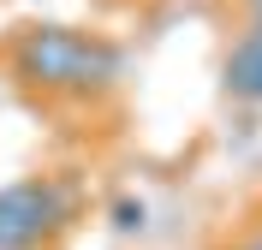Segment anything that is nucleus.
<instances>
[{"mask_svg":"<svg viewBox=\"0 0 262 250\" xmlns=\"http://www.w3.org/2000/svg\"><path fill=\"white\" fill-rule=\"evenodd\" d=\"M245 12H250V18H262V0H245Z\"/></svg>","mask_w":262,"mask_h":250,"instance_id":"obj_5","label":"nucleus"},{"mask_svg":"<svg viewBox=\"0 0 262 250\" xmlns=\"http://www.w3.org/2000/svg\"><path fill=\"white\" fill-rule=\"evenodd\" d=\"M238 250H262V233H256V238H245V244H238Z\"/></svg>","mask_w":262,"mask_h":250,"instance_id":"obj_6","label":"nucleus"},{"mask_svg":"<svg viewBox=\"0 0 262 250\" xmlns=\"http://www.w3.org/2000/svg\"><path fill=\"white\" fill-rule=\"evenodd\" d=\"M221 89H227L232 101H245V107H262V18H256V30H245L227 48V60H221Z\"/></svg>","mask_w":262,"mask_h":250,"instance_id":"obj_3","label":"nucleus"},{"mask_svg":"<svg viewBox=\"0 0 262 250\" xmlns=\"http://www.w3.org/2000/svg\"><path fill=\"white\" fill-rule=\"evenodd\" d=\"M12 72L42 96H90V89L119 83L125 54L107 36H83L72 24H30L12 42Z\"/></svg>","mask_w":262,"mask_h":250,"instance_id":"obj_1","label":"nucleus"},{"mask_svg":"<svg viewBox=\"0 0 262 250\" xmlns=\"http://www.w3.org/2000/svg\"><path fill=\"white\" fill-rule=\"evenodd\" d=\"M78 197L66 179H12L0 185V250H42L66 233Z\"/></svg>","mask_w":262,"mask_h":250,"instance_id":"obj_2","label":"nucleus"},{"mask_svg":"<svg viewBox=\"0 0 262 250\" xmlns=\"http://www.w3.org/2000/svg\"><path fill=\"white\" fill-rule=\"evenodd\" d=\"M107 226H114V233H143V226H149V202L143 197H119L114 202V209H107Z\"/></svg>","mask_w":262,"mask_h":250,"instance_id":"obj_4","label":"nucleus"}]
</instances>
